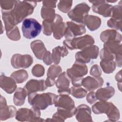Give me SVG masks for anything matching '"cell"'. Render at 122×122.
<instances>
[{"instance_id": "6da1fadb", "label": "cell", "mask_w": 122, "mask_h": 122, "mask_svg": "<svg viewBox=\"0 0 122 122\" xmlns=\"http://www.w3.org/2000/svg\"><path fill=\"white\" fill-rule=\"evenodd\" d=\"M35 1L16 0L14 8L10 10H2L6 32L12 30L16 24L20 22L26 17L31 14L36 6Z\"/></svg>"}, {"instance_id": "7a4b0ae2", "label": "cell", "mask_w": 122, "mask_h": 122, "mask_svg": "<svg viewBox=\"0 0 122 122\" xmlns=\"http://www.w3.org/2000/svg\"><path fill=\"white\" fill-rule=\"evenodd\" d=\"M58 96L52 93L37 94L35 92L29 95L28 102L30 105L39 110H44L49 105L55 103Z\"/></svg>"}, {"instance_id": "3957f363", "label": "cell", "mask_w": 122, "mask_h": 122, "mask_svg": "<svg viewBox=\"0 0 122 122\" xmlns=\"http://www.w3.org/2000/svg\"><path fill=\"white\" fill-rule=\"evenodd\" d=\"M42 26L35 19L27 18L22 23L21 30L23 36L27 39L34 38L41 32Z\"/></svg>"}, {"instance_id": "277c9868", "label": "cell", "mask_w": 122, "mask_h": 122, "mask_svg": "<svg viewBox=\"0 0 122 122\" xmlns=\"http://www.w3.org/2000/svg\"><path fill=\"white\" fill-rule=\"evenodd\" d=\"M94 40L92 37L86 35L83 37L74 38L72 39H66L63 44L71 50L75 49L82 50L85 47L93 44Z\"/></svg>"}, {"instance_id": "5b68a950", "label": "cell", "mask_w": 122, "mask_h": 122, "mask_svg": "<svg viewBox=\"0 0 122 122\" xmlns=\"http://www.w3.org/2000/svg\"><path fill=\"white\" fill-rule=\"evenodd\" d=\"M98 54V47L96 45H89L76 53V61L83 63H88L90 61L91 59H96Z\"/></svg>"}, {"instance_id": "8992f818", "label": "cell", "mask_w": 122, "mask_h": 122, "mask_svg": "<svg viewBox=\"0 0 122 122\" xmlns=\"http://www.w3.org/2000/svg\"><path fill=\"white\" fill-rule=\"evenodd\" d=\"M90 10V7L86 3L82 2L77 5L68 13V15L70 19L77 23L84 24V20Z\"/></svg>"}, {"instance_id": "52a82bcc", "label": "cell", "mask_w": 122, "mask_h": 122, "mask_svg": "<svg viewBox=\"0 0 122 122\" xmlns=\"http://www.w3.org/2000/svg\"><path fill=\"white\" fill-rule=\"evenodd\" d=\"M40 110L33 106L31 110L21 108L17 112L16 119L20 121H29V119L30 121H40Z\"/></svg>"}, {"instance_id": "ba28073f", "label": "cell", "mask_w": 122, "mask_h": 122, "mask_svg": "<svg viewBox=\"0 0 122 122\" xmlns=\"http://www.w3.org/2000/svg\"><path fill=\"white\" fill-rule=\"evenodd\" d=\"M66 26L64 35L66 39H72L74 37L81 35L86 32L85 26L82 24L75 23L72 21H67Z\"/></svg>"}, {"instance_id": "9c48e42d", "label": "cell", "mask_w": 122, "mask_h": 122, "mask_svg": "<svg viewBox=\"0 0 122 122\" xmlns=\"http://www.w3.org/2000/svg\"><path fill=\"white\" fill-rule=\"evenodd\" d=\"M92 3V9L94 12L102 15L105 17H111L112 6L105 0L89 1Z\"/></svg>"}, {"instance_id": "30bf717a", "label": "cell", "mask_w": 122, "mask_h": 122, "mask_svg": "<svg viewBox=\"0 0 122 122\" xmlns=\"http://www.w3.org/2000/svg\"><path fill=\"white\" fill-rule=\"evenodd\" d=\"M33 59L29 55H24L16 54H14L11 59L12 66L16 69L23 68H28L32 63Z\"/></svg>"}, {"instance_id": "8fae6325", "label": "cell", "mask_w": 122, "mask_h": 122, "mask_svg": "<svg viewBox=\"0 0 122 122\" xmlns=\"http://www.w3.org/2000/svg\"><path fill=\"white\" fill-rule=\"evenodd\" d=\"M67 26L62 22V18L59 14H56L52 24V31L56 39L59 40L64 35Z\"/></svg>"}, {"instance_id": "7c38bea8", "label": "cell", "mask_w": 122, "mask_h": 122, "mask_svg": "<svg viewBox=\"0 0 122 122\" xmlns=\"http://www.w3.org/2000/svg\"><path fill=\"white\" fill-rule=\"evenodd\" d=\"M70 79L66 72H63L59 76L55 84L59 89L58 92L60 95H69L71 93V89L69 88Z\"/></svg>"}, {"instance_id": "4fadbf2b", "label": "cell", "mask_w": 122, "mask_h": 122, "mask_svg": "<svg viewBox=\"0 0 122 122\" xmlns=\"http://www.w3.org/2000/svg\"><path fill=\"white\" fill-rule=\"evenodd\" d=\"M87 66L83 63L76 61L71 68L67 69V73L70 79L81 78L87 73Z\"/></svg>"}, {"instance_id": "5bb4252c", "label": "cell", "mask_w": 122, "mask_h": 122, "mask_svg": "<svg viewBox=\"0 0 122 122\" xmlns=\"http://www.w3.org/2000/svg\"><path fill=\"white\" fill-rule=\"evenodd\" d=\"M47 86L44 80H31L25 85L24 89L25 90L27 95L31 93L36 92L38 91H43L47 89Z\"/></svg>"}, {"instance_id": "9a60e30c", "label": "cell", "mask_w": 122, "mask_h": 122, "mask_svg": "<svg viewBox=\"0 0 122 122\" xmlns=\"http://www.w3.org/2000/svg\"><path fill=\"white\" fill-rule=\"evenodd\" d=\"M54 105L57 108H61L70 111L76 110L74 102L68 95L58 96Z\"/></svg>"}, {"instance_id": "2e32d148", "label": "cell", "mask_w": 122, "mask_h": 122, "mask_svg": "<svg viewBox=\"0 0 122 122\" xmlns=\"http://www.w3.org/2000/svg\"><path fill=\"white\" fill-rule=\"evenodd\" d=\"M103 83V80L100 77H92L88 76L83 78L82 81V85L88 91H93L100 87Z\"/></svg>"}, {"instance_id": "e0dca14e", "label": "cell", "mask_w": 122, "mask_h": 122, "mask_svg": "<svg viewBox=\"0 0 122 122\" xmlns=\"http://www.w3.org/2000/svg\"><path fill=\"white\" fill-rule=\"evenodd\" d=\"M91 108L85 104H81L76 109V118L78 121H92L91 116Z\"/></svg>"}, {"instance_id": "ac0fdd59", "label": "cell", "mask_w": 122, "mask_h": 122, "mask_svg": "<svg viewBox=\"0 0 122 122\" xmlns=\"http://www.w3.org/2000/svg\"><path fill=\"white\" fill-rule=\"evenodd\" d=\"M100 39L104 43L108 41H117L121 43L122 36L115 30H107L101 33Z\"/></svg>"}, {"instance_id": "d6986e66", "label": "cell", "mask_w": 122, "mask_h": 122, "mask_svg": "<svg viewBox=\"0 0 122 122\" xmlns=\"http://www.w3.org/2000/svg\"><path fill=\"white\" fill-rule=\"evenodd\" d=\"M61 68L58 65H51L47 71V78L45 81L46 86H52L55 83V79L60 75Z\"/></svg>"}, {"instance_id": "ffe728a7", "label": "cell", "mask_w": 122, "mask_h": 122, "mask_svg": "<svg viewBox=\"0 0 122 122\" xmlns=\"http://www.w3.org/2000/svg\"><path fill=\"white\" fill-rule=\"evenodd\" d=\"M0 87L6 92L11 93L16 89L17 85L16 81L12 78L1 75L0 76Z\"/></svg>"}, {"instance_id": "44dd1931", "label": "cell", "mask_w": 122, "mask_h": 122, "mask_svg": "<svg viewBox=\"0 0 122 122\" xmlns=\"http://www.w3.org/2000/svg\"><path fill=\"white\" fill-rule=\"evenodd\" d=\"M115 93L114 88L112 86H108L99 89L95 93L97 100L101 101H106L111 98Z\"/></svg>"}, {"instance_id": "7402d4cb", "label": "cell", "mask_w": 122, "mask_h": 122, "mask_svg": "<svg viewBox=\"0 0 122 122\" xmlns=\"http://www.w3.org/2000/svg\"><path fill=\"white\" fill-rule=\"evenodd\" d=\"M30 47L36 58L39 60H41L46 51V49L42 41L36 40L31 42Z\"/></svg>"}, {"instance_id": "603a6c76", "label": "cell", "mask_w": 122, "mask_h": 122, "mask_svg": "<svg viewBox=\"0 0 122 122\" xmlns=\"http://www.w3.org/2000/svg\"><path fill=\"white\" fill-rule=\"evenodd\" d=\"M112 102L101 101L97 102L92 107L93 112L95 114L105 113L107 114L109 112L112 105Z\"/></svg>"}, {"instance_id": "cb8c5ba5", "label": "cell", "mask_w": 122, "mask_h": 122, "mask_svg": "<svg viewBox=\"0 0 122 122\" xmlns=\"http://www.w3.org/2000/svg\"><path fill=\"white\" fill-rule=\"evenodd\" d=\"M83 23L86 25L91 31H94L100 27L101 20L98 17L87 15L84 20Z\"/></svg>"}, {"instance_id": "d4e9b609", "label": "cell", "mask_w": 122, "mask_h": 122, "mask_svg": "<svg viewBox=\"0 0 122 122\" xmlns=\"http://www.w3.org/2000/svg\"><path fill=\"white\" fill-rule=\"evenodd\" d=\"M68 53L67 49L64 47L58 46L52 50V60L55 64H59L60 61L61 57H63Z\"/></svg>"}, {"instance_id": "484cf974", "label": "cell", "mask_w": 122, "mask_h": 122, "mask_svg": "<svg viewBox=\"0 0 122 122\" xmlns=\"http://www.w3.org/2000/svg\"><path fill=\"white\" fill-rule=\"evenodd\" d=\"M27 95V92L24 88H18L14 95V103L17 106H21L23 105L24 103L25 99Z\"/></svg>"}, {"instance_id": "4316f807", "label": "cell", "mask_w": 122, "mask_h": 122, "mask_svg": "<svg viewBox=\"0 0 122 122\" xmlns=\"http://www.w3.org/2000/svg\"><path fill=\"white\" fill-rule=\"evenodd\" d=\"M55 10L51 8L43 6L41 10V16L44 20L49 21H53L55 17Z\"/></svg>"}, {"instance_id": "83f0119b", "label": "cell", "mask_w": 122, "mask_h": 122, "mask_svg": "<svg viewBox=\"0 0 122 122\" xmlns=\"http://www.w3.org/2000/svg\"><path fill=\"white\" fill-rule=\"evenodd\" d=\"M100 65L105 73H112L115 69L116 64L113 61L102 60L100 62Z\"/></svg>"}, {"instance_id": "f1b7e54d", "label": "cell", "mask_w": 122, "mask_h": 122, "mask_svg": "<svg viewBox=\"0 0 122 122\" xmlns=\"http://www.w3.org/2000/svg\"><path fill=\"white\" fill-rule=\"evenodd\" d=\"M10 76L14 79L16 82L20 83L24 82L27 79L28 74L26 71L21 70L13 72V73L11 74Z\"/></svg>"}, {"instance_id": "f546056e", "label": "cell", "mask_w": 122, "mask_h": 122, "mask_svg": "<svg viewBox=\"0 0 122 122\" xmlns=\"http://www.w3.org/2000/svg\"><path fill=\"white\" fill-rule=\"evenodd\" d=\"M71 93L75 98H82L85 96L87 91L81 87L73 86L71 88Z\"/></svg>"}, {"instance_id": "4dcf8cb0", "label": "cell", "mask_w": 122, "mask_h": 122, "mask_svg": "<svg viewBox=\"0 0 122 122\" xmlns=\"http://www.w3.org/2000/svg\"><path fill=\"white\" fill-rule=\"evenodd\" d=\"M72 1H64L61 0L58 4V7L60 10L63 13H67L71 8Z\"/></svg>"}, {"instance_id": "1f68e13d", "label": "cell", "mask_w": 122, "mask_h": 122, "mask_svg": "<svg viewBox=\"0 0 122 122\" xmlns=\"http://www.w3.org/2000/svg\"><path fill=\"white\" fill-rule=\"evenodd\" d=\"M10 31L7 32V35L10 39L14 41H18L20 39V34L17 27L16 26Z\"/></svg>"}, {"instance_id": "d6a6232c", "label": "cell", "mask_w": 122, "mask_h": 122, "mask_svg": "<svg viewBox=\"0 0 122 122\" xmlns=\"http://www.w3.org/2000/svg\"><path fill=\"white\" fill-rule=\"evenodd\" d=\"M16 0L11 1H0V6L2 10L9 11L11 10L14 7Z\"/></svg>"}, {"instance_id": "836d02e7", "label": "cell", "mask_w": 122, "mask_h": 122, "mask_svg": "<svg viewBox=\"0 0 122 122\" xmlns=\"http://www.w3.org/2000/svg\"><path fill=\"white\" fill-rule=\"evenodd\" d=\"M53 21H49L47 20H44L43 21V33L47 36L51 35L52 31V24Z\"/></svg>"}, {"instance_id": "e575fe53", "label": "cell", "mask_w": 122, "mask_h": 122, "mask_svg": "<svg viewBox=\"0 0 122 122\" xmlns=\"http://www.w3.org/2000/svg\"><path fill=\"white\" fill-rule=\"evenodd\" d=\"M32 74L37 77H40L43 75L44 73V67L41 64H36L32 69Z\"/></svg>"}, {"instance_id": "d590c367", "label": "cell", "mask_w": 122, "mask_h": 122, "mask_svg": "<svg viewBox=\"0 0 122 122\" xmlns=\"http://www.w3.org/2000/svg\"><path fill=\"white\" fill-rule=\"evenodd\" d=\"M108 26L112 28H115L117 30H119L122 31V21L115 20L112 18H111L107 22Z\"/></svg>"}, {"instance_id": "8d00e7d4", "label": "cell", "mask_w": 122, "mask_h": 122, "mask_svg": "<svg viewBox=\"0 0 122 122\" xmlns=\"http://www.w3.org/2000/svg\"><path fill=\"white\" fill-rule=\"evenodd\" d=\"M90 74L91 75L96 77H100L101 75L102 71L99 66L97 65V64H95L92 67H91Z\"/></svg>"}, {"instance_id": "74e56055", "label": "cell", "mask_w": 122, "mask_h": 122, "mask_svg": "<svg viewBox=\"0 0 122 122\" xmlns=\"http://www.w3.org/2000/svg\"><path fill=\"white\" fill-rule=\"evenodd\" d=\"M42 60L43 61V62L46 64L47 65H49L51 64L52 62V57H51V54L50 51H46L45 53Z\"/></svg>"}, {"instance_id": "f35d334b", "label": "cell", "mask_w": 122, "mask_h": 122, "mask_svg": "<svg viewBox=\"0 0 122 122\" xmlns=\"http://www.w3.org/2000/svg\"><path fill=\"white\" fill-rule=\"evenodd\" d=\"M86 100H87V101L90 104H92L94 102H95V101L97 100V99L95 96V92H90L87 96Z\"/></svg>"}, {"instance_id": "ab89813d", "label": "cell", "mask_w": 122, "mask_h": 122, "mask_svg": "<svg viewBox=\"0 0 122 122\" xmlns=\"http://www.w3.org/2000/svg\"><path fill=\"white\" fill-rule=\"evenodd\" d=\"M56 2L57 1H43V6L53 9L56 7Z\"/></svg>"}]
</instances>
